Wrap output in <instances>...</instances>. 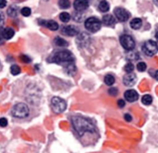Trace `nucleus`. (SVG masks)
Wrapping results in <instances>:
<instances>
[{"instance_id": "393cba45", "label": "nucleus", "mask_w": 158, "mask_h": 153, "mask_svg": "<svg viewBox=\"0 0 158 153\" xmlns=\"http://www.w3.org/2000/svg\"><path fill=\"white\" fill-rule=\"evenodd\" d=\"M10 71H11L12 75H18V74H20V72H21V68L18 65H16V64H14V65H12L11 68H10Z\"/></svg>"}, {"instance_id": "f257e3e1", "label": "nucleus", "mask_w": 158, "mask_h": 153, "mask_svg": "<svg viewBox=\"0 0 158 153\" xmlns=\"http://www.w3.org/2000/svg\"><path fill=\"white\" fill-rule=\"evenodd\" d=\"M72 126L75 131L78 133V135L80 136L88 132L96 131V127L92 123V122H90L88 118H85L83 117H79V116L72 117Z\"/></svg>"}, {"instance_id": "72a5a7b5", "label": "nucleus", "mask_w": 158, "mask_h": 153, "mask_svg": "<svg viewBox=\"0 0 158 153\" xmlns=\"http://www.w3.org/2000/svg\"><path fill=\"white\" fill-rule=\"evenodd\" d=\"M6 0H0V9H3L5 6H6Z\"/></svg>"}, {"instance_id": "58836bf2", "label": "nucleus", "mask_w": 158, "mask_h": 153, "mask_svg": "<svg viewBox=\"0 0 158 153\" xmlns=\"http://www.w3.org/2000/svg\"><path fill=\"white\" fill-rule=\"evenodd\" d=\"M1 68H2V66H1V63H0V70H1Z\"/></svg>"}, {"instance_id": "7c9ffc66", "label": "nucleus", "mask_w": 158, "mask_h": 153, "mask_svg": "<svg viewBox=\"0 0 158 153\" xmlns=\"http://www.w3.org/2000/svg\"><path fill=\"white\" fill-rule=\"evenodd\" d=\"M118 93V91L117 88H111L110 90H109V94L112 96H117Z\"/></svg>"}, {"instance_id": "9b49d317", "label": "nucleus", "mask_w": 158, "mask_h": 153, "mask_svg": "<svg viewBox=\"0 0 158 153\" xmlns=\"http://www.w3.org/2000/svg\"><path fill=\"white\" fill-rule=\"evenodd\" d=\"M125 99L130 103L135 102L138 99V93L135 90H127L125 92Z\"/></svg>"}, {"instance_id": "ea45409f", "label": "nucleus", "mask_w": 158, "mask_h": 153, "mask_svg": "<svg viewBox=\"0 0 158 153\" xmlns=\"http://www.w3.org/2000/svg\"><path fill=\"white\" fill-rule=\"evenodd\" d=\"M44 1H48V0H44Z\"/></svg>"}, {"instance_id": "4468645a", "label": "nucleus", "mask_w": 158, "mask_h": 153, "mask_svg": "<svg viewBox=\"0 0 158 153\" xmlns=\"http://www.w3.org/2000/svg\"><path fill=\"white\" fill-rule=\"evenodd\" d=\"M103 24L105 25V26H114V24H115V18H114L112 15L108 14V15H105V16L103 17Z\"/></svg>"}, {"instance_id": "c85d7f7f", "label": "nucleus", "mask_w": 158, "mask_h": 153, "mask_svg": "<svg viewBox=\"0 0 158 153\" xmlns=\"http://www.w3.org/2000/svg\"><path fill=\"white\" fill-rule=\"evenodd\" d=\"M20 59H21V61L25 62V63H30L32 61V59L30 58L28 56H25V54H22V56H20Z\"/></svg>"}, {"instance_id": "f704fd0d", "label": "nucleus", "mask_w": 158, "mask_h": 153, "mask_svg": "<svg viewBox=\"0 0 158 153\" xmlns=\"http://www.w3.org/2000/svg\"><path fill=\"white\" fill-rule=\"evenodd\" d=\"M125 120L127 122H131V116L130 115V114H126V115H125Z\"/></svg>"}, {"instance_id": "20e7f679", "label": "nucleus", "mask_w": 158, "mask_h": 153, "mask_svg": "<svg viewBox=\"0 0 158 153\" xmlns=\"http://www.w3.org/2000/svg\"><path fill=\"white\" fill-rule=\"evenodd\" d=\"M85 28L90 33H96L101 28V21L96 17H90L86 19Z\"/></svg>"}, {"instance_id": "4be33fe9", "label": "nucleus", "mask_w": 158, "mask_h": 153, "mask_svg": "<svg viewBox=\"0 0 158 153\" xmlns=\"http://www.w3.org/2000/svg\"><path fill=\"white\" fill-rule=\"evenodd\" d=\"M70 15H69L67 12H62L59 15V19H60V21L63 22V23H67L69 22V20H70Z\"/></svg>"}, {"instance_id": "5701e85b", "label": "nucleus", "mask_w": 158, "mask_h": 153, "mask_svg": "<svg viewBox=\"0 0 158 153\" xmlns=\"http://www.w3.org/2000/svg\"><path fill=\"white\" fill-rule=\"evenodd\" d=\"M141 102L143 105H150V104L152 103V97L150 95H144L142 98H141Z\"/></svg>"}, {"instance_id": "c756f323", "label": "nucleus", "mask_w": 158, "mask_h": 153, "mask_svg": "<svg viewBox=\"0 0 158 153\" xmlns=\"http://www.w3.org/2000/svg\"><path fill=\"white\" fill-rule=\"evenodd\" d=\"M7 125H8L7 118H0V126H1V127H5V126H7Z\"/></svg>"}, {"instance_id": "0eeeda50", "label": "nucleus", "mask_w": 158, "mask_h": 153, "mask_svg": "<svg viewBox=\"0 0 158 153\" xmlns=\"http://www.w3.org/2000/svg\"><path fill=\"white\" fill-rule=\"evenodd\" d=\"M120 42L122 47L127 49V51H132L135 48V42L132 37L128 36V35H123L120 38Z\"/></svg>"}, {"instance_id": "f03ea898", "label": "nucleus", "mask_w": 158, "mask_h": 153, "mask_svg": "<svg viewBox=\"0 0 158 153\" xmlns=\"http://www.w3.org/2000/svg\"><path fill=\"white\" fill-rule=\"evenodd\" d=\"M49 61L65 66L67 64L74 62V56L69 51L62 49V51H58L56 52H54L51 59H49Z\"/></svg>"}, {"instance_id": "f3484780", "label": "nucleus", "mask_w": 158, "mask_h": 153, "mask_svg": "<svg viewBox=\"0 0 158 153\" xmlns=\"http://www.w3.org/2000/svg\"><path fill=\"white\" fill-rule=\"evenodd\" d=\"M98 8H99V10H100L101 12L105 13V12L109 11V9H110V5H109V3L106 1V0H102V1L99 3Z\"/></svg>"}, {"instance_id": "cd10ccee", "label": "nucleus", "mask_w": 158, "mask_h": 153, "mask_svg": "<svg viewBox=\"0 0 158 153\" xmlns=\"http://www.w3.org/2000/svg\"><path fill=\"white\" fill-rule=\"evenodd\" d=\"M136 66H137V70L140 72H143L146 70V64L144 62H138Z\"/></svg>"}, {"instance_id": "9d476101", "label": "nucleus", "mask_w": 158, "mask_h": 153, "mask_svg": "<svg viewBox=\"0 0 158 153\" xmlns=\"http://www.w3.org/2000/svg\"><path fill=\"white\" fill-rule=\"evenodd\" d=\"M73 6L77 12H82L86 10L89 6L88 0H75L73 3Z\"/></svg>"}, {"instance_id": "412c9836", "label": "nucleus", "mask_w": 158, "mask_h": 153, "mask_svg": "<svg viewBox=\"0 0 158 153\" xmlns=\"http://www.w3.org/2000/svg\"><path fill=\"white\" fill-rule=\"evenodd\" d=\"M104 81L107 84L108 86H112L114 83H115V77H114L112 74H108V75L105 76V79H104Z\"/></svg>"}, {"instance_id": "c9c22d12", "label": "nucleus", "mask_w": 158, "mask_h": 153, "mask_svg": "<svg viewBox=\"0 0 158 153\" xmlns=\"http://www.w3.org/2000/svg\"><path fill=\"white\" fill-rule=\"evenodd\" d=\"M154 76H155V78H156L157 80H158V70H157V71L155 72V75H154Z\"/></svg>"}, {"instance_id": "6ab92c4d", "label": "nucleus", "mask_w": 158, "mask_h": 153, "mask_svg": "<svg viewBox=\"0 0 158 153\" xmlns=\"http://www.w3.org/2000/svg\"><path fill=\"white\" fill-rule=\"evenodd\" d=\"M64 70H65V72L67 74H69V75H72V74L76 71V67L73 63H70V64H67V65L64 66Z\"/></svg>"}, {"instance_id": "39448f33", "label": "nucleus", "mask_w": 158, "mask_h": 153, "mask_svg": "<svg viewBox=\"0 0 158 153\" xmlns=\"http://www.w3.org/2000/svg\"><path fill=\"white\" fill-rule=\"evenodd\" d=\"M51 104L54 113H62L66 109V102L59 97H53L51 101Z\"/></svg>"}, {"instance_id": "bb28decb", "label": "nucleus", "mask_w": 158, "mask_h": 153, "mask_svg": "<svg viewBox=\"0 0 158 153\" xmlns=\"http://www.w3.org/2000/svg\"><path fill=\"white\" fill-rule=\"evenodd\" d=\"M21 14L24 17H29L30 15H31V9L29 7H24L21 9Z\"/></svg>"}, {"instance_id": "aec40b11", "label": "nucleus", "mask_w": 158, "mask_h": 153, "mask_svg": "<svg viewBox=\"0 0 158 153\" xmlns=\"http://www.w3.org/2000/svg\"><path fill=\"white\" fill-rule=\"evenodd\" d=\"M8 15L10 17H16L18 15V7L15 6V5L10 6V8L8 9Z\"/></svg>"}, {"instance_id": "1a4fd4ad", "label": "nucleus", "mask_w": 158, "mask_h": 153, "mask_svg": "<svg viewBox=\"0 0 158 153\" xmlns=\"http://www.w3.org/2000/svg\"><path fill=\"white\" fill-rule=\"evenodd\" d=\"M135 81H136V75H135V74H133L132 72L126 74V75L123 76V84H125V85L127 86V87H131L132 85H135Z\"/></svg>"}, {"instance_id": "473e14b6", "label": "nucleus", "mask_w": 158, "mask_h": 153, "mask_svg": "<svg viewBox=\"0 0 158 153\" xmlns=\"http://www.w3.org/2000/svg\"><path fill=\"white\" fill-rule=\"evenodd\" d=\"M126 105V102L123 101V100H118V106L120 107V108H123Z\"/></svg>"}, {"instance_id": "7ed1b4c3", "label": "nucleus", "mask_w": 158, "mask_h": 153, "mask_svg": "<svg viewBox=\"0 0 158 153\" xmlns=\"http://www.w3.org/2000/svg\"><path fill=\"white\" fill-rule=\"evenodd\" d=\"M30 109L25 103H18L11 109V115L14 118H24L29 116Z\"/></svg>"}, {"instance_id": "a878e982", "label": "nucleus", "mask_w": 158, "mask_h": 153, "mask_svg": "<svg viewBox=\"0 0 158 153\" xmlns=\"http://www.w3.org/2000/svg\"><path fill=\"white\" fill-rule=\"evenodd\" d=\"M123 69H125V71L127 73H131L133 71V69H135V66H133V64L131 62H128L126 64V66L123 67Z\"/></svg>"}, {"instance_id": "dca6fc26", "label": "nucleus", "mask_w": 158, "mask_h": 153, "mask_svg": "<svg viewBox=\"0 0 158 153\" xmlns=\"http://www.w3.org/2000/svg\"><path fill=\"white\" fill-rule=\"evenodd\" d=\"M15 32L14 30L11 28H6V29H3V37L5 39H10L14 37Z\"/></svg>"}, {"instance_id": "ddd939ff", "label": "nucleus", "mask_w": 158, "mask_h": 153, "mask_svg": "<svg viewBox=\"0 0 158 153\" xmlns=\"http://www.w3.org/2000/svg\"><path fill=\"white\" fill-rule=\"evenodd\" d=\"M62 34L69 37H73L78 35V30L73 26H64L62 28Z\"/></svg>"}, {"instance_id": "e433bc0d", "label": "nucleus", "mask_w": 158, "mask_h": 153, "mask_svg": "<svg viewBox=\"0 0 158 153\" xmlns=\"http://www.w3.org/2000/svg\"><path fill=\"white\" fill-rule=\"evenodd\" d=\"M154 3L157 5V6H158V0H154Z\"/></svg>"}, {"instance_id": "423d86ee", "label": "nucleus", "mask_w": 158, "mask_h": 153, "mask_svg": "<svg viewBox=\"0 0 158 153\" xmlns=\"http://www.w3.org/2000/svg\"><path fill=\"white\" fill-rule=\"evenodd\" d=\"M142 51H143V52H144L145 56H153L157 52V51H158L157 43L154 41H151V39H149V41L145 42L144 44H143Z\"/></svg>"}, {"instance_id": "f8f14e48", "label": "nucleus", "mask_w": 158, "mask_h": 153, "mask_svg": "<svg viewBox=\"0 0 158 153\" xmlns=\"http://www.w3.org/2000/svg\"><path fill=\"white\" fill-rule=\"evenodd\" d=\"M39 24L43 25V26H44V27H47L48 29L52 30V31H56L59 27L58 24L56 21H52V20H51V21H44V20H40Z\"/></svg>"}, {"instance_id": "2f4dec72", "label": "nucleus", "mask_w": 158, "mask_h": 153, "mask_svg": "<svg viewBox=\"0 0 158 153\" xmlns=\"http://www.w3.org/2000/svg\"><path fill=\"white\" fill-rule=\"evenodd\" d=\"M4 24V14L0 11V27H2Z\"/></svg>"}, {"instance_id": "2eb2a0df", "label": "nucleus", "mask_w": 158, "mask_h": 153, "mask_svg": "<svg viewBox=\"0 0 158 153\" xmlns=\"http://www.w3.org/2000/svg\"><path fill=\"white\" fill-rule=\"evenodd\" d=\"M142 26V20L139 18H135L131 21V27L133 30H138Z\"/></svg>"}, {"instance_id": "6e6552de", "label": "nucleus", "mask_w": 158, "mask_h": 153, "mask_svg": "<svg viewBox=\"0 0 158 153\" xmlns=\"http://www.w3.org/2000/svg\"><path fill=\"white\" fill-rule=\"evenodd\" d=\"M114 13H115L116 18L120 22H126V21H127V19H130V17H131V14L128 13L126 9H123L122 7L116 8Z\"/></svg>"}, {"instance_id": "a211bd4d", "label": "nucleus", "mask_w": 158, "mask_h": 153, "mask_svg": "<svg viewBox=\"0 0 158 153\" xmlns=\"http://www.w3.org/2000/svg\"><path fill=\"white\" fill-rule=\"evenodd\" d=\"M54 43H56L57 47H60V48L67 47V44H68L65 39L60 38V37H56V39H54Z\"/></svg>"}, {"instance_id": "4c0bfd02", "label": "nucleus", "mask_w": 158, "mask_h": 153, "mask_svg": "<svg viewBox=\"0 0 158 153\" xmlns=\"http://www.w3.org/2000/svg\"><path fill=\"white\" fill-rule=\"evenodd\" d=\"M155 37H156V39H158V32H157V33L155 34Z\"/></svg>"}, {"instance_id": "b1692460", "label": "nucleus", "mask_w": 158, "mask_h": 153, "mask_svg": "<svg viewBox=\"0 0 158 153\" xmlns=\"http://www.w3.org/2000/svg\"><path fill=\"white\" fill-rule=\"evenodd\" d=\"M58 5L61 9H67L70 7V2H69V0H59Z\"/></svg>"}]
</instances>
